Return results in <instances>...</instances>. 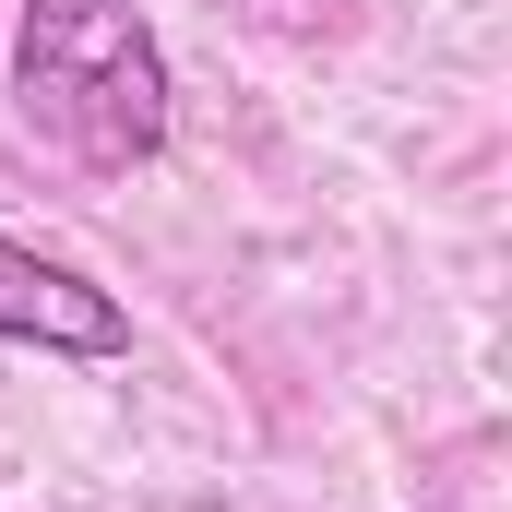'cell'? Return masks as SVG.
<instances>
[{"instance_id":"1","label":"cell","mask_w":512,"mask_h":512,"mask_svg":"<svg viewBox=\"0 0 512 512\" xmlns=\"http://www.w3.org/2000/svg\"><path fill=\"white\" fill-rule=\"evenodd\" d=\"M12 96L84 167H143L167 143V48L131 0H24L12 24Z\"/></svg>"},{"instance_id":"2","label":"cell","mask_w":512,"mask_h":512,"mask_svg":"<svg viewBox=\"0 0 512 512\" xmlns=\"http://www.w3.org/2000/svg\"><path fill=\"white\" fill-rule=\"evenodd\" d=\"M0 346L120 358V346H131V310L96 286V274H72V262H48V251H24V239H0Z\"/></svg>"}]
</instances>
